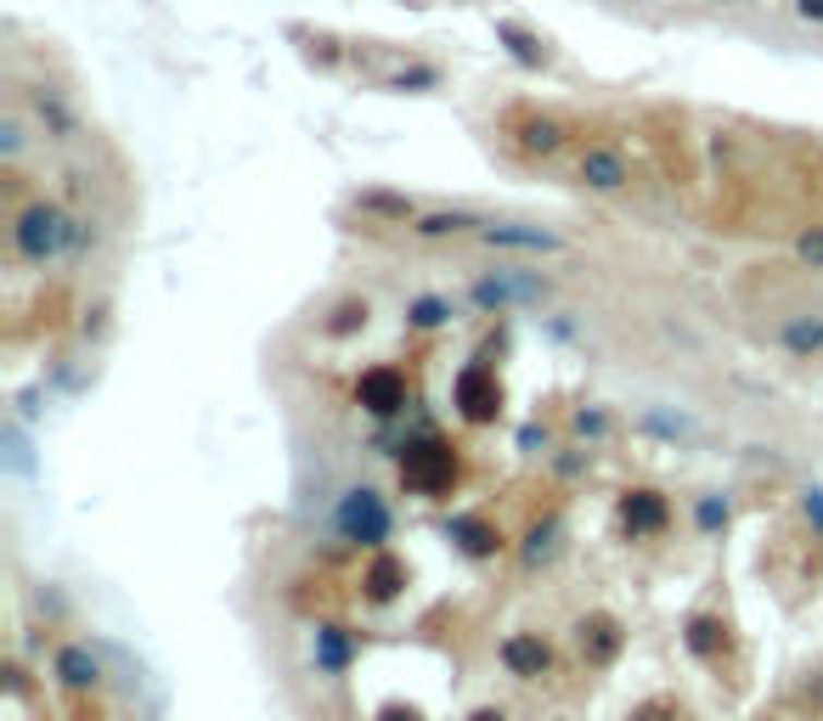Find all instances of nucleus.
Wrapping results in <instances>:
<instances>
[{
	"mask_svg": "<svg viewBox=\"0 0 823 721\" xmlns=\"http://www.w3.org/2000/svg\"><path fill=\"white\" fill-rule=\"evenodd\" d=\"M796 259L812 271H823V225H807V232L796 237Z\"/></svg>",
	"mask_w": 823,
	"mask_h": 721,
	"instance_id": "nucleus-25",
	"label": "nucleus"
},
{
	"mask_svg": "<svg viewBox=\"0 0 823 721\" xmlns=\"http://www.w3.org/2000/svg\"><path fill=\"white\" fill-rule=\"evenodd\" d=\"M355 327H367V300H344L334 316H327V333H334V339L355 333Z\"/></svg>",
	"mask_w": 823,
	"mask_h": 721,
	"instance_id": "nucleus-24",
	"label": "nucleus"
},
{
	"mask_svg": "<svg viewBox=\"0 0 823 721\" xmlns=\"http://www.w3.org/2000/svg\"><path fill=\"white\" fill-rule=\"evenodd\" d=\"M457 412H463L469 423H497V412H503V383H497V372L485 367V361H474V367H463L457 372Z\"/></svg>",
	"mask_w": 823,
	"mask_h": 721,
	"instance_id": "nucleus-8",
	"label": "nucleus"
},
{
	"mask_svg": "<svg viewBox=\"0 0 823 721\" xmlns=\"http://www.w3.org/2000/svg\"><path fill=\"white\" fill-rule=\"evenodd\" d=\"M407 559L401 552H389V547H378L373 559H367V570H361V598H367L373 609H384V603H395L401 598V586H407Z\"/></svg>",
	"mask_w": 823,
	"mask_h": 721,
	"instance_id": "nucleus-13",
	"label": "nucleus"
},
{
	"mask_svg": "<svg viewBox=\"0 0 823 721\" xmlns=\"http://www.w3.org/2000/svg\"><path fill=\"white\" fill-rule=\"evenodd\" d=\"M627 721H688V710H682L677 699H666V694H654V699L632 705V710H627Z\"/></svg>",
	"mask_w": 823,
	"mask_h": 721,
	"instance_id": "nucleus-23",
	"label": "nucleus"
},
{
	"mask_svg": "<svg viewBox=\"0 0 823 721\" xmlns=\"http://www.w3.org/2000/svg\"><path fill=\"white\" fill-rule=\"evenodd\" d=\"M446 541L463 552V559H474V564L503 559V547H508L503 524L485 518V513H451V518H446Z\"/></svg>",
	"mask_w": 823,
	"mask_h": 721,
	"instance_id": "nucleus-5",
	"label": "nucleus"
},
{
	"mask_svg": "<svg viewBox=\"0 0 823 721\" xmlns=\"http://www.w3.org/2000/svg\"><path fill=\"white\" fill-rule=\"evenodd\" d=\"M503 40H513V51H519L524 62H536V57H542V51H536V40L524 35V28H513V23H503Z\"/></svg>",
	"mask_w": 823,
	"mask_h": 721,
	"instance_id": "nucleus-29",
	"label": "nucleus"
},
{
	"mask_svg": "<svg viewBox=\"0 0 823 721\" xmlns=\"http://www.w3.org/2000/svg\"><path fill=\"white\" fill-rule=\"evenodd\" d=\"M513 142H519L524 152L547 158V152L565 147V124H558V119H542V113H519V119H513Z\"/></svg>",
	"mask_w": 823,
	"mask_h": 721,
	"instance_id": "nucleus-17",
	"label": "nucleus"
},
{
	"mask_svg": "<svg viewBox=\"0 0 823 721\" xmlns=\"http://www.w3.org/2000/svg\"><path fill=\"white\" fill-rule=\"evenodd\" d=\"M469 225H485V220L469 215V209H440V215H423L412 232L417 237H451V232H469Z\"/></svg>",
	"mask_w": 823,
	"mask_h": 721,
	"instance_id": "nucleus-20",
	"label": "nucleus"
},
{
	"mask_svg": "<svg viewBox=\"0 0 823 721\" xmlns=\"http://www.w3.org/2000/svg\"><path fill=\"white\" fill-rule=\"evenodd\" d=\"M694 524H700V536H722L728 530V502H722L716 490H705V497L694 502Z\"/></svg>",
	"mask_w": 823,
	"mask_h": 721,
	"instance_id": "nucleus-22",
	"label": "nucleus"
},
{
	"mask_svg": "<svg viewBox=\"0 0 823 721\" xmlns=\"http://www.w3.org/2000/svg\"><path fill=\"white\" fill-rule=\"evenodd\" d=\"M480 237H485L491 248H524V254H558V248H565V237H558V232L519 225V220H485Z\"/></svg>",
	"mask_w": 823,
	"mask_h": 721,
	"instance_id": "nucleus-15",
	"label": "nucleus"
},
{
	"mask_svg": "<svg viewBox=\"0 0 823 721\" xmlns=\"http://www.w3.org/2000/svg\"><path fill=\"white\" fill-rule=\"evenodd\" d=\"M778 344L796 355V361H812V355L823 350V316H789V321L778 327Z\"/></svg>",
	"mask_w": 823,
	"mask_h": 721,
	"instance_id": "nucleus-18",
	"label": "nucleus"
},
{
	"mask_svg": "<svg viewBox=\"0 0 823 721\" xmlns=\"http://www.w3.org/2000/svg\"><path fill=\"white\" fill-rule=\"evenodd\" d=\"M682 648L694 653L700 665H722L734 653V626L716 609H700V614H688V626H682Z\"/></svg>",
	"mask_w": 823,
	"mask_h": 721,
	"instance_id": "nucleus-9",
	"label": "nucleus"
},
{
	"mask_svg": "<svg viewBox=\"0 0 823 721\" xmlns=\"http://www.w3.org/2000/svg\"><path fill=\"white\" fill-rule=\"evenodd\" d=\"M51 676L62 687H74V694H96V687H102V660H96L85 643H62L51 653Z\"/></svg>",
	"mask_w": 823,
	"mask_h": 721,
	"instance_id": "nucleus-14",
	"label": "nucleus"
},
{
	"mask_svg": "<svg viewBox=\"0 0 823 721\" xmlns=\"http://www.w3.org/2000/svg\"><path fill=\"white\" fill-rule=\"evenodd\" d=\"M609 429H615V423H609V412H598V406L576 412V435H586V440H604Z\"/></svg>",
	"mask_w": 823,
	"mask_h": 721,
	"instance_id": "nucleus-27",
	"label": "nucleus"
},
{
	"mask_svg": "<svg viewBox=\"0 0 823 721\" xmlns=\"http://www.w3.org/2000/svg\"><path fill=\"white\" fill-rule=\"evenodd\" d=\"M497 660H503V671H508V676L536 682V676H547V671H553V648H547V637H542V632H508V637H503V648H497Z\"/></svg>",
	"mask_w": 823,
	"mask_h": 721,
	"instance_id": "nucleus-11",
	"label": "nucleus"
},
{
	"mask_svg": "<svg viewBox=\"0 0 823 721\" xmlns=\"http://www.w3.org/2000/svg\"><path fill=\"white\" fill-rule=\"evenodd\" d=\"M457 451L435 435H423V440H407L401 445V485L412 490V497H429V502H446L451 490H457Z\"/></svg>",
	"mask_w": 823,
	"mask_h": 721,
	"instance_id": "nucleus-2",
	"label": "nucleus"
},
{
	"mask_svg": "<svg viewBox=\"0 0 823 721\" xmlns=\"http://www.w3.org/2000/svg\"><path fill=\"white\" fill-rule=\"evenodd\" d=\"M355 401L373 417H401L407 412V372L401 367H367L355 378Z\"/></svg>",
	"mask_w": 823,
	"mask_h": 721,
	"instance_id": "nucleus-10",
	"label": "nucleus"
},
{
	"mask_svg": "<svg viewBox=\"0 0 823 721\" xmlns=\"http://www.w3.org/2000/svg\"><path fill=\"white\" fill-rule=\"evenodd\" d=\"M547 282L536 271H491L474 282V305L480 310H508V305H542Z\"/></svg>",
	"mask_w": 823,
	"mask_h": 721,
	"instance_id": "nucleus-6",
	"label": "nucleus"
},
{
	"mask_svg": "<svg viewBox=\"0 0 823 721\" xmlns=\"http://www.w3.org/2000/svg\"><path fill=\"white\" fill-rule=\"evenodd\" d=\"M615 513H620V530L627 536H661L671 530V497L654 485H627L615 497Z\"/></svg>",
	"mask_w": 823,
	"mask_h": 721,
	"instance_id": "nucleus-4",
	"label": "nucleus"
},
{
	"mask_svg": "<svg viewBox=\"0 0 823 721\" xmlns=\"http://www.w3.org/2000/svg\"><path fill=\"white\" fill-rule=\"evenodd\" d=\"M807 518L823 524V490H807Z\"/></svg>",
	"mask_w": 823,
	"mask_h": 721,
	"instance_id": "nucleus-31",
	"label": "nucleus"
},
{
	"mask_svg": "<svg viewBox=\"0 0 823 721\" xmlns=\"http://www.w3.org/2000/svg\"><path fill=\"white\" fill-rule=\"evenodd\" d=\"M355 653H361L355 632L339 626V620H322L316 637H311V665H316V676H344Z\"/></svg>",
	"mask_w": 823,
	"mask_h": 721,
	"instance_id": "nucleus-12",
	"label": "nucleus"
},
{
	"mask_svg": "<svg viewBox=\"0 0 823 721\" xmlns=\"http://www.w3.org/2000/svg\"><path fill=\"white\" fill-rule=\"evenodd\" d=\"M576 648H581V660L586 665H615L620 660V648H627V626L609 614V609H592V614H581L576 620Z\"/></svg>",
	"mask_w": 823,
	"mask_h": 721,
	"instance_id": "nucleus-7",
	"label": "nucleus"
},
{
	"mask_svg": "<svg viewBox=\"0 0 823 721\" xmlns=\"http://www.w3.org/2000/svg\"><path fill=\"white\" fill-rule=\"evenodd\" d=\"M334 530H339L350 547H367V552L389 547V536H395V513H389V502H384V490H373V485H350L344 497H339V508H334Z\"/></svg>",
	"mask_w": 823,
	"mask_h": 721,
	"instance_id": "nucleus-3",
	"label": "nucleus"
},
{
	"mask_svg": "<svg viewBox=\"0 0 823 721\" xmlns=\"http://www.w3.org/2000/svg\"><path fill=\"white\" fill-rule=\"evenodd\" d=\"M361 209H378V215H389V220H412V204H407V198H389V192H367V198H361Z\"/></svg>",
	"mask_w": 823,
	"mask_h": 721,
	"instance_id": "nucleus-26",
	"label": "nucleus"
},
{
	"mask_svg": "<svg viewBox=\"0 0 823 721\" xmlns=\"http://www.w3.org/2000/svg\"><path fill=\"white\" fill-rule=\"evenodd\" d=\"M553 552H558V518H536L531 530H524V547H519V559L536 570V564H547V559H553Z\"/></svg>",
	"mask_w": 823,
	"mask_h": 721,
	"instance_id": "nucleus-19",
	"label": "nucleus"
},
{
	"mask_svg": "<svg viewBox=\"0 0 823 721\" xmlns=\"http://www.w3.org/2000/svg\"><path fill=\"white\" fill-rule=\"evenodd\" d=\"M581 181L592 192H620V186L632 181V170H627V158H620L615 147H586L581 152Z\"/></svg>",
	"mask_w": 823,
	"mask_h": 721,
	"instance_id": "nucleus-16",
	"label": "nucleus"
},
{
	"mask_svg": "<svg viewBox=\"0 0 823 721\" xmlns=\"http://www.w3.org/2000/svg\"><path fill=\"white\" fill-rule=\"evenodd\" d=\"M373 721H429L417 705H407V699H389V705H378V716Z\"/></svg>",
	"mask_w": 823,
	"mask_h": 721,
	"instance_id": "nucleus-28",
	"label": "nucleus"
},
{
	"mask_svg": "<svg viewBox=\"0 0 823 721\" xmlns=\"http://www.w3.org/2000/svg\"><path fill=\"white\" fill-rule=\"evenodd\" d=\"M80 243V220H69L57 204H28L12 215V254L28 266H46V259L69 254Z\"/></svg>",
	"mask_w": 823,
	"mask_h": 721,
	"instance_id": "nucleus-1",
	"label": "nucleus"
},
{
	"mask_svg": "<svg viewBox=\"0 0 823 721\" xmlns=\"http://www.w3.org/2000/svg\"><path fill=\"white\" fill-rule=\"evenodd\" d=\"M407 321L417 327V333H435V327L451 321V305L440 300V293H417V300L407 305Z\"/></svg>",
	"mask_w": 823,
	"mask_h": 721,
	"instance_id": "nucleus-21",
	"label": "nucleus"
},
{
	"mask_svg": "<svg viewBox=\"0 0 823 721\" xmlns=\"http://www.w3.org/2000/svg\"><path fill=\"white\" fill-rule=\"evenodd\" d=\"M463 721H508V710H503V705H480V710H469Z\"/></svg>",
	"mask_w": 823,
	"mask_h": 721,
	"instance_id": "nucleus-30",
	"label": "nucleus"
}]
</instances>
